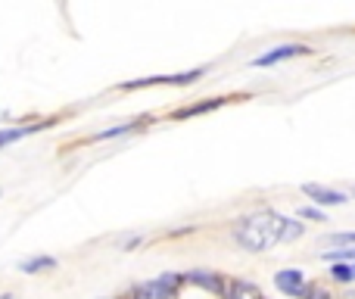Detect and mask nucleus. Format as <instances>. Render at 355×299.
Masks as SVG:
<instances>
[{
  "label": "nucleus",
  "instance_id": "f257e3e1",
  "mask_svg": "<svg viewBox=\"0 0 355 299\" xmlns=\"http://www.w3.org/2000/svg\"><path fill=\"white\" fill-rule=\"evenodd\" d=\"M281 212L275 209H252L234 221V240L246 253H268L281 244Z\"/></svg>",
  "mask_w": 355,
  "mask_h": 299
},
{
  "label": "nucleus",
  "instance_id": "f03ea898",
  "mask_svg": "<svg viewBox=\"0 0 355 299\" xmlns=\"http://www.w3.org/2000/svg\"><path fill=\"white\" fill-rule=\"evenodd\" d=\"M184 287V275L178 271H166V275L144 281L131 290V299H178V290Z\"/></svg>",
  "mask_w": 355,
  "mask_h": 299
},
{
  "label": "nucleus",
  "instance_id": "7ed1b4c3",
  "mask_svg": "<svg viewBox=\"0 0 355 299\" xmlns=\"http://www.w3.org/2000/svg\"><path fill=\"white\" fill-rule=\"evenodd\" d=\"M206 75V69H190V72H178V75H153V78H137V81H125V91H141V87H153V85H172V87H184L193 85Z\"/></svg>",
  "mask_w": 355,
  "mask_h": 299
},
{
  "label": "nucleus",
  "instance_id": "20e7f679",
  "mask_svg": "<svg viewBox=\"0 0 355 299\" xmlns=\"http://www.w3.org/2000/svg\"><path fill=\"white\" fill-rule=\"evenodd\" d=\"M309 53H312V47H309V44H277V47L259 53L256 60H252V66H256V69H271V66H277V62H287V60L309 56Z\"/></svg>",
  "mask_w": 355,
  "mask_h": 299
},
{
  "label": "nucleus",
  "instance_id": "39448f33",
  "mask_svg": "<svg viewBox=\"0 0 355 299\" xmlns=\"http://www.w3.org/2000/svg\"><path fill=\"white\" fill-rule=\"evenodd\" d=\"M309 275L302 268H281V271H275V287L281 290L284 296H290V299H302L306 296V290H309Z\"/></svg>",
  "mask_w": 355,
  "mask_h": 299
},
{
  "label": "nucleus",
  "instance_id": "423d86ee",
  "mask_svg": "<svg viewBox=\"0 0 355 299\" xmlns=\"http://www.w3.org/2000/svg\"><path fill=\"white\" fill-rule=\"evenodd\" d=\"M184 284H193V287L206 290V293H212V296H218V299L227 296V281L218 275V271L193 268V271H187V275H184Z\"/></svg>",
  "mask_w": 355,
  "mask_h": 299
},
{
  "label": "nucleus",
  "instance_id": "0eeeda50",
  "mask_svg": "<svg viewBox=\"0 0 355 299\" xmlns=\"http://www.w3.org/2000/svg\"><path fill=\"white\" fill-rule=\"evenodd\" d=\"M302 194H306L309 203H312V206H318V209L343 206V203H349V194L334 190V187H327V184H302Z\"/></svg>",
  "mask_w": 355,
  "mask_h": 299
},
{
  "label": "nucleus",
  "instance_id": "6e6552de",
  "mask_svg": "<svg viewBox=\"0 0 355 299\" xmlns=\"http://www.w3.org/2000/svg\"><path fill=\"white\" fill-rule=\"evenodd\" d=\"M225 299H265V293L256 287L252 281H243V277H234L227 284V296Z\"/></svg>",
  "mask_w": 355,
  "mask_h": 299
},
{
  "label": "nucleus",
  "instance_id": "1a4fd4ad",
  "mask_svg": "<svg viewBox=\"0 0 355 299\" xmlns=\"http://www.w3.org/2000/svg\"><path fill=\"white\" fill-rule=\"evenodd\" d=\"M231 97H215V100H206V103H196V106H184V110L175 112V119H193V116H202V112H212L218 106H225Z\"/></svg>",
  "mask_w": 355,
  "mask_h": 299
},
{
  "label": "nucleus",
  "instance_id": "9d476101",
  "mask_svg": "<svg viewBox=\"0 0 355 299\" xmlns=\"http://www.w3.org/2000/svg\"><path fill=\"white\" fill-rule=\"evenodd\" d=\"M302 234H306V225H302L300 219L284 215V219H281V244H293V240H300Z\"/></svg>",
  "mask_w": 355,
  "mask_h": 299
},
{
  "label": "nucleus",
  "instance_id": "9b49d317",
  "mask_svg": "<svg viewBox=\"0 0 355 299\" xmlns=\"http://www.w3.org/2000/svg\"><path fill=\"white\" fill-rule=\"evenodd\" d=\"M321 246H334V250H352L355 246V231H334L321 237Z\"/></svg>",
  "mask_w": 355,
  "mask_h": 299
},
{
  "label": "nucleus",
  "instance_id": "f8f14e48",
  "mask_svg": "<svg viewBox=\"0 0 355 299\" xmlns=\"http://www.w3.org/2000/svg\"><path fill=\"white\" fill-rule=\"evenodd\" d=\"M22 275H37V271H47V268H56V259L53 256H31L25 262H19Z\"/></svg>",
  "mask_w": 355,
  "mask_h": 299
},
{
  "label": "nucleus",
  "instance_id": "ddd939ff",
  "mask_svg": "<svg viewBox=\"0 0 355 299\" xmlns=\"http://www.w3.org/2000/svg\"><path fill=\"white\" fill-rule=\"evenodd\" d=\"M331 277L334 284H340V287H349V284H355V268H352V262H337V265H331Z\"/></svg>",
  "mask_w": 355,
  "mask_h": 299
},
{
  "label": "nucleus",
  "instance_id": "4468645a",
  "mask_svg": "<svg viewBox=\"0 0 355 299\" xmlns=\"http://www.w3.org/2000/svg\"><path fill=\"white\" fill-rule=\"evenodd\" d=\"M147 122V119H137V122H125V125H116V128H106L97 135V141H110V137H119V135H128V131L141 128V125Z\"/></svg>",
  "mask_w": 355,
  "mask_h": 299
},
{
  "label": "nucleus",
  "instance_id": "2eb2a0df",
  "mask_svg": "<svg viewBox=\"0 0 355 299\" xmlns=\"http://www.w3.org/2000/svg\"><path fill=\"white\" fill-rule=\"evenodd\" d=\"M296 219H300V221H327V212H324V209H318V206H312V203H309V206H300Z\"/></svg>",
  "mask_w": 355,
  "mask_h": 299
},
{
  "label": "nucleus",
  "instance_id": "dca6fc26",
  "mask_svg": "<svg viewBox=\"0 0 355 299\" xmlns=\"http://www.w3.org/2000/svg\"><path fill=\"white\" fill-rule=\"evenodd\" d=\"M35 128H37V125H35ZM35 128H3V131H0V150H3L6 144H12V141H22V137L31 135Z\"/></svg>",
  "mask_w": 355,
  "mask_h": 299
},
{
  "label": "nucleus",
  "instance_id": "f3484780",
  "mask_svg": "<svg viewBox=\"0 0 355 299\" xmlns=\"http://www.w3.org/2000/svg\"><path fill=\"white\" fill-rule=\"evenodd\" d=\"M302 299H334V293L324 287V284H309V290Z\"/></svg>",
  "mask_w": 355,
  "mask_h": 299
},
{
  "label": "nucleus",
  "instance_id": "a211bd4d",
  "mask_svg": "<svg viewBox=\"0 0 355 299\" xmlns=\"http://www.w3.org/2000/svg\"><path fill=\"white\" fill-rule=\"evenodd\" d=\"M137 244H141V237H131V240H125V246H122V250H135Z\"/></svg>",
  "mask_w": 355,
  "mask_h": 299
},
{
  "label": "nucleus",
  "instance_id": "6ab92c4d",
  "mask_svg": "<svg viewBox=\"0 0 355 299\" xmlns=\"http://www.w3.org/2000/svg\"><path fill=\"white\" fill-rule=\"evenodd\" d=\"M352 268H355V262H352Z\"/></svg>",
  "mask_w": 355,
  "mask_h": 299
}]
</instances>
